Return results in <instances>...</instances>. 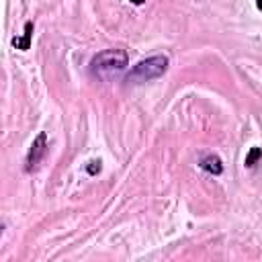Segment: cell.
Returning a JSON list of instances; mask_svg holds the SVG:
<instances>
[{"label": "cell", "mask_w": 262, "mask_h": 262, "mask_svg": "<svg viewBox=\"0 0 262 262\" xmlns=\"http://www.w3.org/2000/svg\"><path fill=\"white\" fill-rule=\"evenodd\" d=\"M129 63V55L125 49H104L96 53L90 61V74L100 80H111L121 74Z\"/></svg>", "instance_id": "obj_1"}, {"label": "cell", "mask_w": 262, "mask_h": 262, "mask_svg": "<svg viewBox=\"0 0 262 262\" xmlns=\"http://www.w3.org/2000/svg\"><path fill=\"white\" fill-rule=\"evenodd\" d=\"M168 57L166 55H151L147 59H141L139 63L133 66V70L127 74V82L131 84H143V82H151L160 76L166 74L168 70Z\"/></svg>", "instance_id": "obj_2"}, {"label": "cell", "mask_w": 262, "mask_h": 262, "mask_svg": "<svg viewBox=\"0 0 262 262\" xmlns=\"http://www.w3.org/2000/svg\"><path fill=\"white\" fill-rule=\"evenodd\" d=\"M45 151H47V133L41 131V133L33 139V143H31V147H29V154H27V160H25V170H27V172H33V170L41 164Z\"/></svg>", "instance_id": "obj_3"}, {"label": "cell", "mask_w": 262, "mask_h": 262, "mask_svg": "<svg viewBox=\"0 0 262 262\" xmlns=\"http://www.w3.org/2000/svg\"><path fill=\"white\" fill-rule=\"evenodd\" d=\"M205 172H209V174H215V176H219L221 172H223V164H221V160L215 156V154H209V156H205L203 160H201V164H199Z\"/></svg>", "instance_id": "obj_4"}, {"label": "cell", "mask_w": 262, "mask_h": 262, "mask_svg": "<svg viewBox=\"0 0 262 262\" xmlns=\"http://www.w3.org/2000/svg\"><path fill=\"white\" fill-rule=\"evenodd\" d=\"M31 37H33V20H27L25 23V33H23V37H14L12 39V45L16 47V49H20V51H27L29 47H31Z\"/></svg>", "instance_id": "obj_5"}, {"label": "cell", "mask_w": 262, "mask_h": 262, "mask_svg": "<svg viewBox=\"0 0 262 262\" xmlns=\"http://www.w3.org/2000/svg\"><path fill=\"white\" fill-rule=\"evenodd\" d=\"M260 158H262V147H252V149L248 151V156H246V162H244L246 168H254Z\"/></svg>", "instance_id": "obj_6"}, {"label": "cell", "mask_w": 262, "mask_h": 262, "mask_svg": "<svg viewBox=\"0 0 262 262\" xmlns=\"http://www.w3.org/2000/svg\"><path fill=\"white\" fill-rule=\"evenodd\" d=\"M86 172L88 174H98L100 172V160H92V162H88V166H86Z\"/></svg>", "instance_id": "obj_7"}, {"label": "cell", "mask_w": 262, "mask_h": 262, "mask_svg": "<svg viewBox=\"0 0 262 262\" xmlns=\"http://www.w3.org/2000/svg\"><path fill=\"white\" fill-rule=\"evenodd\" d=\"M129 2H131V4H143L145 0H129Z\"/></svg>", "instance_id": "obj_8"}, {"label": "cell", "mask_w": 262, "mask_h": 262, "mask_svg": "<svg viewBox=\"0 0 262 262\" xmlns=\"http://www.w3.org/2000/svg\"><path fill=\"white\" fill-rule=\"evenodd\" d=\"M256 6H258V8L262 10V0H256Z\"/></svg>", "instance_id": "obj_9"}]
</instances>
